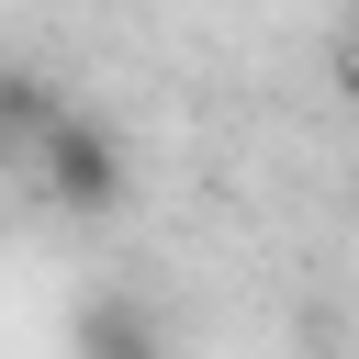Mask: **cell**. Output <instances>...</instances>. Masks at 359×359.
I'll list each match as a JSON object with an SVG mask.
<instances>
[{
	"mask_svg": "<svg viewBox=\"0 0 359 359\" xmlns=\"http://www.w3.org/2000/svg\"><path fill=\"white\" fill-rule=\"evenodd\" d=\"M22 191H34L45 213H67V224H101V213H123V191H135V146H123V123L67 101V112L45 123V146H34Z\"/></svg>",
	"mask_w": 359,
	"mask_h": 359,
	"instance_id": "1",
	"label": "cell"
},
{
	"mask_svg": "<svg viewBox=\"0 0 359 359\" xmlns=\"http://www.w3.org/2000/svg\"><path fill=\"white\" fill-rule=\"evenodd\" d=\"M67 348H79V359H168V325H157L135 292H90V303L67 314Z\"/></svg>",
	"mask_w": 359,
	"mask_h": 359,
	"instance_id": "2",
	"label": "cell"
},
{
	"mask_svg": "<svg viewBox=\"0 0 359 359\" xmlns=\"http://www.w3.org/2000/svg\"><path fill=\"white\" fill-rule=\"evenodd\" d=\"M56 112H67V90L45 67H22V56H0V168H34V146H45Z\"/></svg>",
	"mask_w": 359,
	"mask_h": 359,
	"instance_id": "3",
	"label": "cell"
},
{
	"mask_svg": "<svg viewBox=\"0 0 359 359\" xmlns=\"http://www.w3.org/2000/svg\"><path fill=\"white\" fill-rule=\"evenodd\" d=\"M337 90L359 101V0H348V22H337Z\"/></svg>",
	"mask_w": 359,
	"mask_h": 359,
	"instance_id": "4",
	"label": "cell"
}]
</instances>
